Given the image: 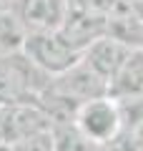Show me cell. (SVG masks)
<instances>
[{"label":"cell","instance_id":"obj_1","mask_svg":"<svg viewBox=\"0 0 143 151\" xmlns=\"http://www.w3.org/2000/svg\"><path fill=\"white\" fill-rule=\"evenodd\" d=\"M50 76L23 50L0 53V106L38 101L50 86Z\"/></svg>","mask_w":143,"mask_h":151},{"label":"cell","instance_id":"obj_2","mask_svg":"<svg viewBox=\"0 0 143 151\" xmlns=\"http://www.w3.org/2000/svg\"><path fill=\"white\" fill-rule=\"evenodd\" d=\"M123 121H126L123 108L118 103V98L111 93L80 103L78 113H75V129L98 149L116 144L123 131Z\"/></svg>","mask_w":143,"mask_h":151},{"label":"cell","instance_id":"obj_3","mask_svg":"<svg viewBox=\"0 0 143 151\" xmlns=\"http://www.w3.org/2000/svg\"><path fill=\"white\" fill-rule=\"evenodd\" d=\"M23 53H25L38 68L45 70L50 78L65 73L68 68H73V65L83 58V53H78L73 45L65 43L58 30H53V33H28Z\"/></svg>","mask_w":143,"mask_h":151},{"label":"cell","instance_id":"obj_4","mask_svg":"<svg viewBox=\"0 0 143 151\" xmlns=\"http://www.w3.org/2000/svg\"><path fill=\"white\" fill-rule=\"evenodd\" d=\"M53 124L43 111L40 101H25V103H10L0 106V141L15 144L20 139L50 131Z\"/></svg>","mask_w":143,"mask_h":151},{"label":"cell","instance_id":"obj_5","mask_svg":"<svg viewBox=\"0 0 143 151\" xmlns=\"http://www.w3.org/2000/svg\"><path fill=\"white\" fill-rule=\"evenodd\" d=\"M50 88H55L58 93H63V96L73 98L78 103H85V101H93V98L108 96L111 93V81L80 58L73 68L55 76L50 81Z\"/></svg>","mask_w":143,"mask_h":151},{"label":"cell","instance_id":"obj_6","mask_svg":"<svg viewBox=\"0 0 143 151\" xmlns=\"http://www.w3.org/2000/svg\"><path fill=\"white\" fill-rule=\"evenodd\" d=\"M58 33L63 35L65 43L73 45L78 53H85L95 40H101L103 35L111 33V18L101 15V13L70 8L65 20H63V25L58 28Z\"/></svg>","mask_w":143,"mask_h":151},{"label":"cell","instance_id":"obj_7","mask_svg":"<svg viewBox=\"0 0 143 151\" xmlns=\"http://www.w3.org/2000/svg\"><path fill=\"white\" fill-rule=\"evenodd\" d=\"M10 5L28 33L58 30L70 10L68 0H13Z\"/></svg>","mask_w":143,"mask_h":151},{"label":"cell","instance_id":"obj_8","mask_svg":"<svg viewBox=\"0 0 143 151\" xmlns=\"http://www.w3.org/2000/svg\"><path fill=\"white\" fill-rule=\"evenodd\" d=\"M131 53H133V48L126 40H121V38L113 35V33H108V35H103L101 40H95V43L85 50L83 60L90 63L101 76H106L108 81H113L118 76V70L126 65V60L131 58Z\"/></svg>","mask_w":143,"mask_h":151},{"label":"cell","instance_id":"obj_9","mask_svg":"<svg viewBox=\"0 0 143 151\" xmlns=\"http://www.w3.org/2000/svg\"><path fill=\"white\" fill-rule=\"evenodd\" d=\"M28 30L20 23V18L15 15V10L5 8L0 13V53H13V50H23L25 45Z\"/></svg>","mask_w":143,"mask_h":151},{"label":"cell","instance_id":"obj_10","mask_svg":"<svg viewBox=\"0 0 143 151\" xmlns=\"http://www.w3.org/2000/svg\"><path fill=\"white\" fill-rule=\"evenodd\" d=\"M10 151H55V131H43V134L20 139L10 144Z\"/></svg>","mask_w":143,"mask_h":151},{"label":"cell","instance_id":"obj_11","mask_svg":"<svg viewBox=\"0 0 143 151\" xmlns=\"http://www.w3.org/2000/svg\"><path fill=\"white\" fill-rule=\"evenodd\" d=\"M10 3H13V0H0V13L5 10V8H10Z\"/></svg>","mask_w":143,"mask_h":151}]
</instances>
